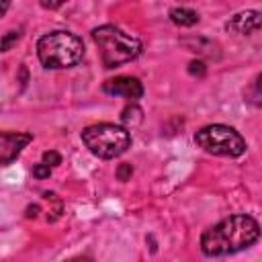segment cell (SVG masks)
Wrapping results in <instances>:
<instances>
[{
  "label": "cell",
  "instance_id": "obj_1",
  "mask_svg": "<svg viewBox=\"0 0 262 262\" xmlns=\"http://www.w3.org/2000/svg\"><path fill=\"white\" fill-rule=\"evenodd\" d=\"M260 237V225L250 215H229L209 227L201 237L205 256H229L250 248Z\"/></svg>",
  "mask_w": 262,
  "mask_h": 262
},
{
  "label": "cell",
  "instance_id": "obj_2",
  "mask_svg": "<svg viewBox=\"0 0 262 262\" xmlns=\"http://www.w3.org/2000/svg\"><path fill=\"white\" fill-rule=\"evenodd\" d=\"M92 39L100 49L104 68H119L127 61H133L141 53V41L115 25H102L94 29Z\"/></svg>",
  "mask_w": 262,
  "mask_h": 262
},
{
  "label": "cell",
  "instance_id": "obj_3",
  "mask_svg": "<svg viewBox=\"0 0 262 262\" xmlns=\"http://www.w3.org/2000/svg\"><path fill=\"white\" fill-rule=\"evenodd\" d=\"M84 55L82 39L70 31H53L37 41V57L49 70L76 66Z\"/></svg>",
  "mask_w": 262,
  "mask_h": 262
},
{
  "label": "cell",
  "instance_id": "obj_4",
  "mask_svg": "<svg viewBox=\"0 0 262 262\" xmlns=\"http://www.w3.org/2000/svg\"><path fill=\"white\" fill-rule=\"evenodd\" d=\"M84 145L102 160L119 158L131 145V135L125 127L113 123H96L82 131Z\"/></svg>",
  "mask_w": 262,
  "mask_h": 262
},
{
  "label": "cell",
  "instance_id": "obj_5",
  "mask_svg": "<svg viewBox=\"0 0 262 262\" xmlns=\"http://www.w3.org/2000/svg\"><path fill=\"white\" fill-rule=\"evenodd\" d=\"M194 141L201 149H205L207 154H213V156L237 158L246 151L244 137L227 125H207L196 131Z\"/></svg>",
  "mask_w": 262,
  "mask_h": 262
},
{
  "label": "cell",
  "instance_id": "obj_6",
  "mask_svg": "<svg viewBox=\"0 0 262 262\" xmlns=\"http://www.w3.org/2000/svg\"><path fill=\"white\" fill-rule=\"evenodd\" d=\"M102 90L111 96H125L127 100H137L143 96V86L137 78L131 76H119V78H111L102 84Z\"/></svg>",
  "mask_w": 262,
  "mask_h": 262
},
{
  "label": "cell",
  "instance_id": "obj_7",
  "mask_svg": "<svg viewBox=\"0 0 262 262\" xmlns=\"http://www.w3.org/2000/svg\"><path fill=\"white\" fill-rule=\"evenodd\" d=\"M31 141H33L31 133H8V131H4L0 135V162L4 166H8L23 151V147H27Z\"/></svg>",
  "mask_w": 262,
  "mask_h": 262
},
{
  "label": "cell",
  "instance_id": "obj_8",
  "mask_svg": "<svg viewBox=\"0 0 262 262\" xmlns=\"http://www.w3.org/2000/svg\"><path fill=\"white\" fill-rule=\"evenodd\" d=\"M225 29L229 33H235V35H252V33L262 29V12H258V10L237 12L227 20Z\"/></svg>",
  "mask_w": 262,
  "mask_h": 262
},
{
  "label": "cell",
  "instance_id": "obj_9",
  "mask_svg": "<svg viewBox=\"0 0 262 262\" xmlns=\"http://www.w3.org/2000/svg\"><path fill=\"white\" fill-rule=\"evenodd\" d=\"M170 18H172V23L178 25V27H192L194 23H199V14H196L192 8H184V6L172 8V10H170Z\"/></svg>",
  "mask_w": 262,
  "mask_h": 262
},
{
  "label": "cell",
  "instance_id": "obj_10",
  "mask_svg": "<svg viewBox=\"0 0 262 262\" xmlns=\"http://www.w3.org/2000/svg\"><path fill=\"white\" fill-rule=\"evenodd\" d=\"M246 96H248V100H250V102H254V104H260V106H262V76H258V78L252 82V86L248 88Z\"/></svg>",
  "mask_w": 262,
  "mask_h": 262
},
{
  "label": "cell",
  "instance_id": "obj_11",
  "mask_svg": "<svg viewBox=\"0 0 262 262\" xmlns=\"http://www.w3.org/2000/svg\"><path fill=\"white\" fill-rule=\"evenodd\" d=\"M18 37H20V31H8V33H4L2 43H0L2 51H8V49L12 47V43H16V41H18Z\"/></svg>",
  "mask_w": 262,
  "mask_h": 262
},
{
  "label": "cell",
  "instance_id": "obj_12",
  "mask_svg": "<svg viewBox=\"0 0 262 262\" xmlns=\"http://www.w3.org/2000/svg\"><path fill=\"white\" fill-rule=\"evenodd\" d=\"M43 164H47V166H57V164H61V156H59L57 151L49 149V151L43 154Z\"/></svg>",
  "mask_w": 262,
  "mask_h": 262
},
{
  "label": "cell",
  "instance_id": "obj_13",
  "mask_svg": "<svg viewBox=\"0 0 262 262\" xmlns=\"http://www.w3.org/2000/svg\"><path fill=\"white\" fill-rule=\"evenodd\" d=\"M49 174H51V166H47V164H43V162L33 168V176H35V178H49Z\"/></svg>",
  "mask_w": 262,
  "mask_h": 262
},
{
  "label": "cell",
  "instance_id": "obj_14",
  "mask_svg": "<svg viewBox=\"0 0 262 262\" xmlns=\"http://www.w3.org/2000/svg\"><path fill=\"white\" fill-rule=\"evenodd\" d=\"M188 72L192 74V76H205V72H207V68H205V63L203 61H190L188 63Z\"/></svg>",
  "mask_w": 262,
  "mask_h": 262
},
{
  "label": "cell",
  "instance_id": "obj_15",
  "mask_svg": "<svg viewBox=\"0 0 262 262\" xmlns=\"http://www.w3.org/2000/svg\"><path fill=\"white\" fill-rule=\"evenodd\" d=\"M131 172H133L131 164H121L119 170H117V176H119V180H127L131 176Z\"/></svg>",
  "mask_w": 262,
  "mask_h": 262
},
{
  "label": "cell",
  "instance_id": "obj_16",
  "mask_svg": "<svg viewBox=\"0 0 262 262\" xmlns=\"http://www.w3.org/2000/svg\"><path fill=\"white\" fill-rule=\"evenodd\" d=\"M68 262H92V260H88V258H72Z\"/></svg>",
  "mask_w": 262,
  "mask_h": 262
},
{
  "label": "cell",
  "instance_id": "obj_17",
  "mask_svg": "<svg viewBox=\"0 0 262 262\" xmlns=\"http://www.w3.org/2000/svg\"><path fill=\"white\" fill-rule=\"evenodd\" d=\"M6 8H8V2H4V4H2V6H0V16H2V14H4V10H6Z\"/></svg>",
  "mask_w": 262,
  "mask_h": 262
}]
</instances>
